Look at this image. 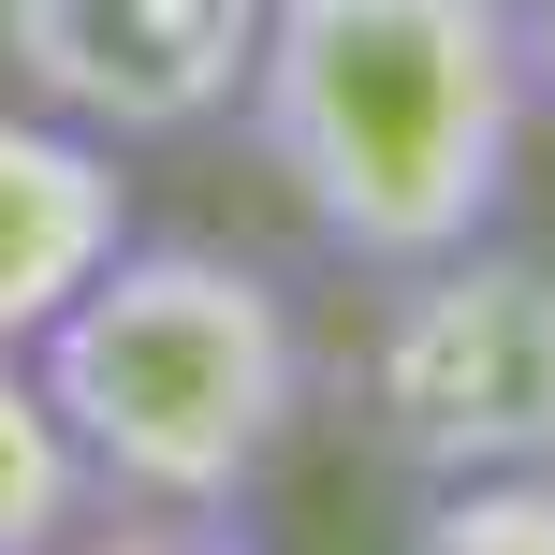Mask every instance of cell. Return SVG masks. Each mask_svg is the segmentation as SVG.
Segmentation results:
<instances>
[{
	"mask_svg": "<svg viewBox=\"0 0 555 555\" xmlns=\"http://www.w3.org/2000/svg\"><path fill=\"white\" fill-rule=\"evenodd\" d=\"M234 132L293 191L336 263L410 278L498 234L527 162V59L512 0H263Z\"/></svg>",
	"mask_w": 555,
	"mask_h": 555,
	"instance_id": "1",
	"label": "cell"
},
{
	"mask_svg": "<svg viewBox=\"0 0 555 555\" xmlns=\"http://www.w3.org/2000/svg\"><path fill=\"white\" fill-rule=\"evenodd\" d=\"M88 498L117 512H249L307 424V322L263 263L205 234H132L29 351Z\"/></svg>",
	"mask_w": 555,
	"mask_h": 555,
	"instance_id": "2",
	"label": "cell"
},
{
	"mask_svg": "<svg viewBox=\"0 0 555 555\" xmlns=\"http://www.w3.org/2000/svg\"><path fill=\"white\" fill-rule=\"evenodd\" d=\"M351 439L410 498L555 468V263L512 234H468L380 278V322L351 351Z\"/></svg>",
	"mask_w": 555,
	"mask_h": 555,
	"instance_id": "3",
	"label": "cell"
},
{
	"mask_svg": "<svg viewBox=\"0 0 555 555\" xmlns=\"http://www.w3.org/2000/svg\"><path fill=\"white\" fill-rule=\"evenodd\" d=\"M263 44V0H0L15 103L74 117L103 146H191L234 117Z\"/></svg>",
	"mask_w": 555,
	"mask_h": 555,
	"instance_id": "4",
	"label": "cell"
},
{
	"mask_svg": "<svg viewBox=\"0 0 555 555\" xmlns=\"http://www.w3.org/2000/svg\"><path fill=\"white\" fill-rule=\"evenodd\" d=\"M132 234H146L132 146L74 132V117H44V103H0V351L29 365L44 322L132 249Z\"/></svg>",
	"mask_w": 555,
	"mask_h": 555,
	"instance_id": "5",
	"label": "cell"
},
{
	"mask_svg": "<svg viewBox=\"0 0 555 555\" xmlns=\"http://www.w3.org/2000/svg\"><path fill=\"white\" fill-rule=\"evenodd\" d=\"M74 541H88V468L59 439L44 380L0 351V555H74Z\"/></svg>",
	"mask_w": 555,
	"mask_h": 555,
	"instance_id": "6",
	"label": "cell"
},
{
	"mask_svg": "<svg viewBox=\"0 0 555 555\" xmlns=\"http://www.w3.org/2000/svg\"><path fill=\"white\" fill-rule=\"evenodd\" d=\"M410 555H555V468L439 482V498L410 512Z\"/></svg>",
	"mask_w": 555,
	"mask_h": 555,
	"instance_id": "7",
	"label": "cell"
},
{
	"mask_svg": "<svg viewBox=\"0 0 555 555\" xmlns=\"http://www.w3.org/2000/svg\"><path fill=\"white\" fill-rule=\"evenodd\" d=\"M74 555H263L234 512H117L103 541H74Z\"/></svg>",
	"mask_w": 555,
	"mask_h": 555,
	"instance_id": "8",
	"label": "cell"
},
{
	"mask_svg": "<svg viewBox=\"0 0 555 555\" xmlns=\"http://www.w3.org/2000/svg\"><path fill=\"white\" fill-rule=\"evenodd\" d=\"M512 59H527V117H555V0H512Z\"/></svg>",
	"mask_w": 555,
	"mask_h": 555,
	"instance_id": "9",
	"label": "cell"
}]
</instances>
